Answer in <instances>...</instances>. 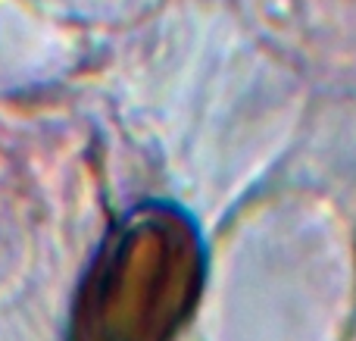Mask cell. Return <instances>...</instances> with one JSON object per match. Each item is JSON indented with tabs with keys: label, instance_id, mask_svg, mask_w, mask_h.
Masks as SVG:
<instances>
[{
	"label": "cell",
	"instance_id": "cell-1",
	"mask_svg": "<svg viewBox=\"0 0 356 341\" xmlns=\"http://www.w3.org/2000/svg\"><path fill=\"white\" fill-rule=\"evenodd\" d=\"M194 238L166 210L135 216L113 241L85 304L88 341H156L194 282Z\"/></svg>",
	"mask_w": 356,
	"mask_h": 341
}]
</instances>
